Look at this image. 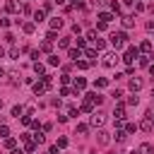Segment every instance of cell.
I'll list each match as a JSON object with an SVG mask.
<instances>
[{"label":"cell","mask_w":154,"mask_h":154,"mask_svg":"<svg viewBox=\"0 0 154 154\" xmlns=\"http://www.w3.org/2000/svg\"><path fill=\"white\" fill-rule=\"evenodd\" d=\"M22 29H24V34H31V31L36 29V22H24V26H22Z\"/></svg>","instance_id":"obj_25"},{"label":"cell","mask_w":154,"mask_h":154,"mask_svg":"<svg viewBox=\"0 0 154 154\" xmlns=\"http://www.w3.org/2000/svg\"><path fill=\"white\" fill-rule=\"evenodd\" d=\"M140 53L149 55V53H152V41H142V43H140Z\"/></svg>","instance_id":"obj_18"},{"label":"cell","mask_w":154,"mask_h":154,"mask_svg":"<svg viewBox=\"0 0 154 154\" xmlns=\"http://www.w3.org/2000/svg\"><path fill=\"white\" fill-rule=\"evenodd\" d=\"M0 58H5V48L2 46H0Z\"/></svg>","instance_id":"obj_52"},{"label":"cell","mask_w":154,"mask_h":154,"mask_svg":"<svg viewBox=\"0 0 154 154\" xmlns=\"http://www.w3.org/2000/svg\"><path fill=\"white\" fill-rule=\"evenodd\" d=\"M82 55H84V51H82V48H70V58H72V63L82 60Z\"/></svg>","instance_id":"obj_14"},{"label":"cell","mask_w":154,"mask_h":154,"mask_svg":"<svg viewBox=\"0 0 154 154\" xmlns=\"http://www.w3.org/2000/svg\"><path fill=\"white\" fill-rule=\"evenodd\" d=\"M70 94H75V89H67V87L60 89V96H70Z\"/></svg>","instance_id":"obj_38"},{"label":"cell","mask_w":154,"mask_h":154,"mask_svg":"<svg viewBox=\"0 0 154 154\" xmlns=\"http://www.w3.org/2000/svg\"><path fill=\"white\" fill-rule=\"evenodd\" d=\"M51 46H53V41H41V51H43V53H48Z\"/></svg>","instance_id":"obj_34"},{"label":"cell","mask_w":154,"mask_h":154,"mask_svg":"<svg viewBox=\"0 0 154 154\" xmlns=\"http://www.w3.org/2000/svg\"><path fill=\"white\" fill-rule=\"evenodd\" d=\"M46 89H48V84H46L43 79H41V82H34V94H36V96H43Z\"/></svg>","instance_id":"obj_7"},{"label":"cell","mask_w":154,"mask_h":154,"mask_svg":"<svg viewBox=\"0 0 154 154\" xmlns=\"http://www.w3.org/2000/svg\"><path fill=\"white\" fill-rule=\"evenodd\" d=\"M77 116H79V108L77 106H70L67 108V118H77Z\"/></svg>","instance_id":"obj_28"},{"label":"cell","mask_w":154,"mask_h":154,"mask_svg":"<svg viewBox=\"0 0 154 154\" xmlns=\"http://www.w3.org/2000/svg\"><path fill=\"white\" fill-rule=\"evenodd\" d=\"M70 79H72V77H70L67 72H65V75H60V84H70Z\"/></svg>","instance_id":"obj_37"},{"label":"cell","mask_w":154,"mask_h":154,"mask_svg":"<svg viewBox=\"0 0 154 154\" xmlns=\"http://www.w3.org/2000/svg\"><path fill=\"white\" fill-rule=\"evenodd\" d=\"M63 17H53L51 22H48V26H51V31H58V29H63Z\"/></svg>","instance_id":"obj_10"},{"label":"cell","mask_w":154,"mask_h":154,"mask_svg":"<svg viewBox=\"0 0 154 154\" xmlns=\"http://www.w3.org/2000/svg\"><path fill=\"white\" fill-rule=\"evenodd\" d=\"M58 147H60V149L67 147V137H58Z\"/></svg>","instance_id":"obj_43"},{"label":"cell","mask_w":154,"mask_h":154,"mask_svg":"<svg viewBox=\"0 0 154 154\" xmlns=\"http://www.w3.org/2000/svg\"><path fill=\"white\" fill-rule=\"evenodd\" d=\"M94 46H96V51H103L106 48V41L103 38H94Z\"/></svg>","instance_id":"obj_30"},{"label":"cell","mask_w":154,"mask_h":154,"mask_svg":"<svg viewBox=\"0 0 154 154\" xmlns=\"http://www.w3.org/2000/svg\"><path fill=\"white\" fill-rule=\"evenodd\" d=\"M2 77H5V70H2V67H0V79H2Z\"/></svg>","instance_id":"obj_53"},{"label":"cell","mask_w":154,"mask_h":154,"mask_svg":"<svg viewBox=\"0 0 154 154\" xmlns=\"http://www.w3.org/2000/svg\"><path fill=\"white\" fill-rule=\"evenodd\" d=\"M79 113H89V116H91V113H94V106L84 99V101H82V106H79Z\"/></svg>","instance_id":"obj_16"},{"label":"cell","mask_w":154,"mask_h":154,"mask_svg":"<svg viewBox=\"0 0 154 154\" xmlns=\"http://www.w3.org/2000/svg\"><path fill=\"white\" fill-rule=\"evenodd\" d=\"M135 130H137L135 123H128V125H125V132H135Z\"/></svg>","instance_id":"obj_42"},{"label":"cell","mask_w":154,"mask_h":154,"mask_svg":"<svg viewBox=\"0 0 154 154\" xmlns=\"http://www.w3.org/2000/svg\"><path fill=\"white\" fill-rule=\"evenodd\" d=\"M84 46H87V38H79L77 36V48H84Z\"/></svg>","instance_id":"obj_44"},{"label":"cell","mask_w":154,"mask_h":154,"mask_svg":"<svg viewBox=\"0 0 154 154\" xmlns=\"http://www.w3.org/2000/svg\"><path fill=\"white\" fill-rule=\"evenodd\" d=\"M34 142H36V144H43V142H46V135H43L41 130H38V132H34Z\"/></svg>","instance_id":"obj_27"},{"label":"cell","mask_w":154,"mask_h":154,"mask_svg":"<svg viewBox=\"0 0 154 154\" xmlns=\"http://www.w3.org/2000/svg\"><path fill=\"white\" fill-rule=\"evenodd\" d=\"M84 55H87V58H89V63H96V58H99V55H96V51H94V48H87V51H84Z\"/></svg>","instance_id":"obj_21"},{"label":"cell","mask_w":154,"mask_h":154,"mask_svg":"<svg viewBox=\"0 0 154 154\" xmlns=\"http://www.w3.org/2000/svg\"><path fill=\"white\" fill-rule=\"evenodd\" d=\"M77 132H79V135H87V132H89V125H87V123H79V125H77Z\"/></svg>","instance_id":"obj_32"},{"label":"cell","mask_w":154,"mask_h":154,"mask_svg":"<svg viewBox=\"0 0 154 154\" xmlns=\"http://www.w3.org/2000/svg\"><path fill=\"white\" fill-rule=\"evenodd\" d=\"M5 10H7V12H19L22 7H19L17 0H7V2H5Z\"/></svg>","instance_id":"obj_15"},{"label":"cell","mask_w":154,"mask_h":154,"mask_svg":"<svg viewBox=\"0 0 154 154\" xmlns=\"http://www.w3.org/2000/svg\"><path fill=\"white\" fill-rule=\"evenodd\" d=\"M53 2H58V5H63V2H65V0H53Z\"/></svg>","instance_id":"obj_54"},{"label":"cell","mask_w":154,"mask_h":154,"mask_svg":"<svg viewBox=\"0 0 154 154\" xmlns=\"http://www.w3.org/2000/svg\"><path fill=\"white\" fill-rule=\"evenodd\" d=\"M113 116H116V120H125V106L118 103V106L113 108Z\"/></svg>","instance_id":"obj_12"},{"label":"cell","mask_w":154,"mask_h":154,"mask_svg":"<svg viewBox=\"0 0 154 154\" xmlns=\"http://www.w3.org/2000/svg\"><path fill=\"white\" fill-rule=\"evenodd\" d=\"M10 154H26V152H24V149H12Z\"/></svg>","instance_id":"obj_49"},{"label":"cell","mask_w":154,"mask_h":154,"mask_svg":"<svg viewBox=\"0 0 154 154\" xmlns=\"http://www.w3.org/2000/svg\"><path fill=\"white\" fill-rule=\"evenodd\" d=\"M48 65H51V67L60 65V58H58V55H48Z\"/></svg>","instance_id":"obj_31"},{"label":"cell","mask_w":154,"mask_h":154,"mask_svg":"<svg viewBox=\"0 0 154 154\" xmlns=\"http://www.w3.org/2000/svg\"><path fill=\"white\" fill-rule=\"evenodd\" d=\"M149 75L154 77V63H149Z\"/></svg>","instance_id":"obj_50"},{"label":"cell","mask_w":154,"mask_h":154,"mask_svg":"<svg viewBox=\"0 0 154 154\" xmlns=\"http://www.w3.org/2000/svg\"><path fill=\"white\" fill-rule=\"evenodd\" d=\"M89 125H91V128H103V125H106V113H103V111H94V113L89 116Z\"/></svg>","instance_id":"obj_3"},{"label":"cell","mask_w":154,"mask_h":154,"mask_svg":"<svg viewBox=\"0 0 154 154\" xmlns=\"http://www.w3.org/2000/svg\"><path fill=\"white\" fill-rule=\"evenodd\" d=\"M75 65H77V67H79V70H87V67H89V65H91V63H89V60H77V63H75Z\"/></svg>","instance_id":"obj_35"},{"label":"cell","mask_w":154,"mask_h":154,"mask_svg":"<svg viewBox=\"0 0 154 154\" xmlns=\"http://www.w3.org/2000/svg\"><path fill=\"white\" fill-rule=\"evenodd\" d=\"M24 111H26L24 106H12V116H14V118H22V116H24Z\"/></svg>","instance_id":"obj_23"},{"label":"cell","mask_w":154,"mask_h":154,"mask_svg":"<svg viewBox=\"0 0 154 154\" xmlns=\"http://www.w3.org/2000/svg\"><path fill=\"white\" fill-rule=\"evenodd\" d=\"M34 72H36L38 77H43V75H46V67H43L41 63H34Z\"/></svg>","instance_id":"obj_26"},{"label":"cell","mask_w":154,"mask_h":154,"mask_svg":"<svg viewBox=\"0 0 154 154\" xmlns=\"http://www.w3.org/2000/svg\"><path fill=\"white\" fill-rule=\"evenodd\" d=\"M96 19H99L101 24H111V22H113V12H99Z\"/></svg>","instance_id":"obj_8"},{"label":"cell","mask_w":154,"mask_h":154,"mask_svg":"<svg viewBox=\"0 0 154 154\" xmlns=\"http://www.w3.org/2000/svg\"><path fill=\"white\" fill-rule=\"evenodd\" d=\"M103 87H108V79H106V77H99V79L94 82V89H103Z\"/></svg>","instance_id":"obj_22"},{"label":"cell","mask_w":154,"mask_h":154,"mask_svg":"<svg viewBox=\"0 0 154 154\" xmlns=\"http://www.w3.org/2000/svg\"><path fill=\"white\" fill-rule=\"evenodd\" d=\"M144 116H149V118H152V123H154V113H152V111H147Z\"/></svg>","instance_id":"obj_51"},{"label":"cell","mask_w":154,"mask_h":154,"mask_svg":"<svg viewBox=\"0 0 154 154\" xmlns=\"http://www.w3.org/2000/svg\"><path fill=\"white\" fill-rule=\"evenodd\" d=\"M31 58H34V60L38 63V58H41V51H31Z\"/></svg>","instance_id":"obj_47"},{"label":"cell","mask_w":154,"mask_h":154,"mask_svg":"<svg viewBox=\"0 0 154 154\" xmlns=\"http://www.w3.org/2000/svg\"><path fill=\"white\" fill-rule=\"evenodd\" d=\"M137 154H154V147H152L149 142H142V144L137 147Z\"/></svg>","instance_id":"obj_13"},{"label":"cell","mask_w":154,"mask_h":154,"mask_svg":"<svg viewBox=\"0 0 154 154\" xmlns=\"http://www.w3.org/2000/svg\"><path fill=\"white\" fill-rule=\"evenodd\" d=\"M0 108H2V99H0Z\"/></svg>","instance_id":"obj_55"},{"label":"cell","mask_w":154,"mask_h":154,"mask_svg":"<svg viewBox=\"0 0 154 154\" xmlns=\"http://www.w3.org/2000/svg\"><path fill=\"white\" fill-rule=\"evenodd\" d=\"M58 149H60V147H58V144H53V147H48V154H58Z\"/></svg>","instance_id":"obj_48"},{"label":"cell","mask_w":154,"mask_h":154,"mask_svg":"<svg viewBox=\"0 0 154 154\" xmlns=\"http://www.w3.org/2000/svg\"><path fill=\"white\" fill-rule=\"evenodd\" d=\"M137 55H140V48H135V46H128V51H125V53L120 55V60H123L125 65H132Z\"/></svg>","instance_id":"obj_4"},{"label":"cell","mask_w":154,"mask_h":154,"mask_svg":"<svg viewBox=\"0 0 154 154\" xmlns=\"http://www.w3.org/2000/svg\"><path fill=\"white\" fill-rule=\"evenodd\" d=\"M87 87V79L84 77H75V91H82Z\"/></svg>","instance_id":"obj_19"},{"label":"cell","mask_w":154,"mask_h":154,"mask_svg":"<svg viewBox=\"0 0 154 154\" xmlns=\"http://www.w3.org/2000/svg\"><path fill=\"white\" fill-rule=\"evenodd\" d=\"M118 60H120L118 51H106V53L101 55V63H103V67H116V65H118Z\"/></svg>","instance_id":"obj_2"},{"label":"cell","mask_w":154,"mask_h":154,"mask_svg":"<svg viewBox=\"0 0 154 154\" xmlns=\"http://www.w3.org/2000/svg\"><path fill=\"white\" fill-rule=\"evenodd\" d=\"M0 137L5 140V137H10V128L5 125V123H0Z\"/></svg>","instance_id":"obj_29"},{"label":"cell","mask_w":154,"mask_h":154,"mask_svg":"<svg viewBox=\"0 0 154 154\" xmlns=\"http://www.w3.org/2000/svg\"><path fill=\"white\" fill-rule=\"evenodd\" d=\"M137 128H140V130H144V132H152V130H154V123H152V118H149V116H144V118H142V123H140Z\"/></svg>","instance_id":"obj_6"},{"label":"cell","mask_w":154,"mask_h":154,"mask_svg":"<svg viewBox=\"0 0 154 154\" xmlns=\"http://www.w3.org/2000/svg\"><path fill=\"white\" fill-rule=\"evenodd\" d=\"M125 135H128V132H125V128H123V130H116V142H123V140H125Z\"/></svg>","instance_id":"obj_33"},{"label":"cell","mask_w":154,"mask_h":154,"mask_svg":"<svg viewBox=\"0 0 154 154\" xmlns=\"http://www.w3.org/2000/svg\"><path fill=\"white\" fill-rule=\"evenodd\" d=\"M120 24H123V29H132L135 26V17L132 14H125V17H120Z\"/></svg>","instance_id":"obj_9"},{"label":"cell","mask_w":154,"mask_h":154,"mask_svg":"<svg viewBox=\"0 0 154 154\" xmlns=\"http://www.w3.org/2000/svg\"><path fill=\"white\" fill-rule=\"evenodd\" d=\"M144 29H147V31H154V19H149V22L144 24Z\"/></svg>","instance_id":"obj_46"},{"label":"cell","mask_w":154,"mask_h":154,"mask_svg":"<svg viewBox=\"0 0 154 154\" xmlns=\"http://www.w3.org/2000/svg\"><path fill=\"white\" fill-rule=\"evenodd\" d=\"M5 149H10V152L17 149V140L14 137H5Z\"/></svg>","instance_id":"obj_20"},{"label":"cell","mask_w":154,"mask_h":154,"mask_svg":"<svg viewBox=\"0 0 154 154\" xmlns=\"http://www.w3.org/2000/svg\"><path fill=\"white\" fill-rule=\"evenodd\" d=\"M10 24H12V22H10V17H2V19H0V26H5V29H7Z\"/></svg>","instance_id":"obj_40"},{"label":"cell","mask_w":154,"mask_h":154,"mask_svg":"<svg viewBox=\"0 0 154 154\" xmlns=\"http://www.w3.org/2000/svg\"><path fill=\"white\" fill-rule=\"evenodd\" d=\"M140 89H142V79H140V77H132V79H130V91L137 94Z\"/></svg>","instance_id":"obj_11"},{"label":"cell","mask_w":154,"mask_h":154,"mask_svg":"<svg viewBox=\"0 0 154 154\" xmlns=\"http://www.w3.org/2000/svg\"><path fill=\"white\" fill-rule=\"evenodd\" d=\"M128 103H130V106H137V103H140V99H137V94H132V96L128 99Z\"/></svg>","instance_id":"obj_39"},{"label":"cell","mask_w":154,"mask_h":154,"mask_svg":"<svg viewBox=\"0 0 154 154\" xmlns=\"http://www.w3.org/2000/svg\"><path fill=\"white\" fill-rule=\"evenodd\" d=\"M43 17H46V10H36V12H34V22H36V24L43 22Z\"/></svg>","instance_id":"obj_24"},{"label":"cell","mask_w":154,"mask_h":154,"mask_svg":"<svg viewBox=\"0 0 154 154\" xmlns=\"http://www.w3.org/2000/svg\"><path fill=\"white\" fill-rule=\"evenodd\" d=\"M96 140H99V144H108V142H111V135H108L106 130H99V137H96Z\"/></svg>","instance_id":"obj_17"},{"label":"cell","mask_w":154,"mask_h":154,"mask_svg":"<svg viewBox=\"0 0 154 154\" xmlns=\"http://www.w3.org/2000/svg\"><path fill=\"white\" fill-rule=\"evenodd\" d=\"M58 46H60V48H70V38H67V36H65V38H60V41H58Z\"/></svg>","instance_id":"obj_36"},{"label":"cell","mask_w":154,"mask_h":154,"mask_svg":"<svg viewBox=\"0 0 154 154\" xmlns=\"http://www.w3.org/2000/svg\"><path fill=\"white\" fill-rule=\"evenodd\" d=\"M111 46H113L116 51H120L123 46H128V34H125V31H113V34H111Z\"/></svg>","instance_id":"obj_1"},{"label":"cell","mask_w":154,"mask_h":154,"mask_svg":"<svg viewBox=\"0 0 154 154\" xmlns=\"http://www.w3.org/2000/svg\"><path fill=\"white\" fill-rule=\"evenodd\" d=\"M147 58H149V55H142V58H140V65H142V67H149V60H147Z\"/></svg>","instance_id":"obj_41"},{"label":"cell","mask_w":154,"mask_h":154,"mask_svg":"<svg viewBox=\"0 0 154 154\" xmlns=\"http://www.w3.org/2000/svg\"><path fill=\"white\" fill-rule=\"evenodd\" d=\"M10 58H12V60L19 58V48H12V51H10Z\"/></svg>","instance_id":"obj_45"},{"label":"cell","mask_w":154,"mask_h":154,"mask_svg":"<svg viewBox=\"0 0 154 154\" xmlns=\"http://www.w3.org/2000/svg\"><path fill=\"white\" fill-rule=\"evenodd\" d=\"M84 99H87V101H89L91 106H101V101H103V96H101L99 91H89V94H87Z\"/></svg>","instance_id":"obj_5"}]
</instances>
